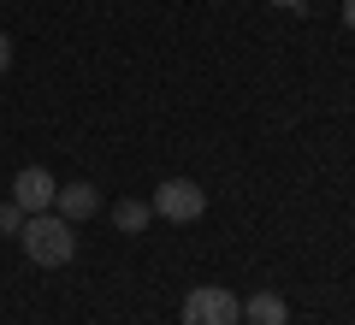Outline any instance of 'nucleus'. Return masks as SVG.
I'll list each match as a JSON object with an SVG mask.
<instances>
[{
	"label": "nucleus",
	"mask_w": 355,
	"mask_h": 325,
	"mask_svg": "<svg viewBox=\"0 0 355 325\" xmlns=\"http://www.w3.org/2000/svg\"><path fill=\"white\" fill-rule=\"evenodd\" d=\"M18 237H24V254L36 266H65L77 254V237H71V219H60V213H30L24 219V231H18Z\"/></svg>",
	"instance_id": "f257e3e1"
},
{
	"label": "nucleus",
	"mask_w": 355,
	"mask_h": 325,
	"mask_svg": "<svg viewBox=\"0 0 355 325\" xmlns=\"http://www.w3.org/2000/svg\"><path fill=\"white\" fill-rule=\"evenodd\" d=\"M184 325H243V301L219 284H196L184 296Z\"/></svg>",
	"instance_id": "f03ea898"
},
{
	"label": "nucleus",
	"mask_w": 355,
	"mask_h": 325,
	"mask_svg": "<svg viewBox=\"0 0 355 325\" xmlns=\"http://www.w3.org/2000/svg\"><path fill=\"white\" fill-rule=\"evenodd\" d=\"M154 213L172 219V225H190V219H202V213H207V189L190 184V177H166V184L154 189Z\"/></svg>",
	"instance_id": "7ed1b4c3"
},
{
	"label": "nucleus",
	"mask_w": 355,
	"mask_h": 325,
	"mask_svg": "<svg viewBox=\"0 0 355 325\" xmlns=\"http://www.w3.org/2000/svg\"><path fill=\"white\" fill-rule=\"evenodd\" d=\"M53 195H60V184H53L42 166H24V172L12 177V201H18L24 213H48V207H53Z\"/></svg>",
	"instance_id": "20e7f679"
},
{
	"label": "nucleus",
	"mask_w": 355,
	"mask_h": 325,
	"mask_svg": "<svg viewBox=\"0 0 355 325\" xmlns=\"http://www.w3.org/2000/svg\"><path fill=\"white\" fill-rule=\"evenodd\" d=\"M53 213H60V219H89V213H101V195H95V184H65L60 195H53Z\"/></svg>",
	"instance_id": "39448f33"
},
{
	"label": "nucleus",
	"mask_w": 355,
	"mask_h": 325,
	"mask_svg": "<svg viewBox=\"0 0 355 325\" xmlns=\"http://www.w3.org/2000/svg\"><path fill=\"white\" fill-rule=\"evenodd\" d=\"M243 319L249 325H291V301H284L279 290H261V296L243 301Z\"/></svg>",
	"instance_id": "423d86ee"
},
{
	"label": "nucleus",
	"mask_w": 355,
	"mask_h": 325,
	"mask_svg": "<svg viewBox=\"0 0 355 325\" xmlns=\"http://www.w3.org/2000/svg\"><path fill=\"white\" fill-rule=\"evenodd\" d=\"M113 225L125 231V237H137V231L154 225V207H148V201H119V207H113Z\"/></svg>",
	"instance_id": "0eeeda50"
},
{
	"label": "nucleus",
	"mask_w": 355,
	"mask_h": 325,
	"mask_svg": "<svg viewBox=\"0 0 355 325\" xmlns=\"http://www.w3.org/2000/svg\"><path fill=\"white\" fill-rule=\"evenodd\" d=\"M24 219H30V213L18 207V201H0V237H18V231H24Z\"/></svg>",
	"instance_id": "6e6552de"
},
{
	"label": "nucleus",
	"mask_w": 355,
	"mask_h": 325,
	"mask_svg": "<svg viewBox=\"0 0 355 325\" xmlns=\"http://www.w3.org/2000/svg\"><path fill=\"white\" fill-rule=\"evenodd\" d=\"M6 65H12V36L0 30V71H6Z\"/></svg>",
	"instance_id": "1a4fd4ad"
},
{
	"label": "nucleus",
	"mask_w": 355,
	"mask_h": 325,
	"mask_svg": "<svg viewBox=\"0 0 355 325\" xmlns=\"http://www.w3.org/2000/svg\"><path fill=\"white\" fill-rule=\"evenodd\" d=\"M343 24H349V30H355V0H343Z\"/></svg>",
	"instance_id": "9d476101"
},
{
	"label": "nucleus",
	"mask_w": 355,
	"mask_h": 325,
	"mask_svg": "<svg viewBox=\"0 0 355 325\" xmlns=\"http://www.w3.org/2000/svg\"><path fill=\"white\" fill-rule=\"evenodd\" d=\"M272 6H296V12H302V0H272Z\"/></svg>",
	"instance_id": "9b49d317"
}]
</instances>
